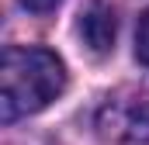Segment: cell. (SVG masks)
Instances as JSON below:
<instances>
[{
  "label": "cell",
  "instance_id": "cell-3",
  "mask_svg": "<svg viewBox=\"0 0 149 145\" xmlns=\"http://www.w3.org/2000/svg\"><path fill=\"white\" fill-rule=\"evenodd\" d=\"M135 59L149 66V10L139 17V28H135Z\"/></svg>",
  "mask_w": 149,
  "mask_h": 145
},
{
  "label": "cell",
  "instance_id": "cell-1",
  "mask_svg": "<svg viewBox=\"0 0 149 145\" xmlns=\"http://www.w3.org/2000/svg\"><path fill=\"white\" fill-rule=\"evenodd\" d=\"M66 90V66L49 48H3L0 62V117L17 121L49 107Z\"/></svg>",
  "mask_w": 149,
  "mask_h": 145
},
{
  "label": "cell",
  "instance_id": "cell-2",
  "mask_svg": "<svg viewBox=\"0 0 149 145\" xmlns=\"http://www.w3.org/2000/svg\"><path fill=\"white\" fill-rule=\"evenodd\" d=\"M76 31H80L83 45H87L94 55H108V52L114 48V35H118L114 10L108 7V3H101V0L87 3V7H83V14H80Z\"/></svg>",
  "mask_w": 149,
  "mask_h": 145
},
{
  "label": "cell",
  "instance_id": "cell-4",
  "mask_svg": "<svg viewBox=\"0 0 149 145\" xmlns=\"http://www.w3.org/2000/svg\"><path fill=\"white\" fill-rule=\"evenodd\" d=\"M21 3H24L28 10H35V14H45V10H52L59 0H21Z\"/></svg>",
  "mask_w": 149,
  "mask_h": 145
}]
</instances>
